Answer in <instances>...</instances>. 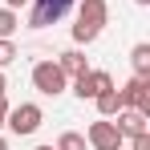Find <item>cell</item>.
<instances>
[{
  "label": "cell",
  "mask_w": 150,
  "mask_h": 150,
  "mask_svg": "<svg viewBox=\"0 0 150 150\" xmlns=\"http://www.w3.org/2000/svg\"><path fill=\"white\" fill-rule=\"evenodd\" d=\"M110 21V4L105 0H77V25H73V41L77 45H93L101 37V28Z\"/></svg>",
  "instance_id": "obj_1"
},
{
  "label": "cell",
  "mask_w": 150,
  "mask_h": 150,
  "mask_svg": "<svg viewBox=\"0 0 150 150\" xmlns=\"http://www.w3.org/2000/svg\"><path fill=\"white\" fill-rule=\"evenodd\" d=\"M41 122H45V114H41V105H37V101L8 105V118H4V126H8L16 138H28V134H37V130H41Z\"/></svg>",
  "instance_id": "obj_2"
},
{
  "label": "cell",
  "mask_w": 150,
  "mask_h": 150,
  "mask_svg": "<svg viewBox=\"0 0 150 150\" xmlns=\"http://www.w3.org/2000/svg\"><path fill=\"white\" fill-rule=\"evenodd\" d=\"M33 85H37V93L57 98V93H65V89H69V77L61 73V65H57V61H37V65H33Z\"/></svg>",
  "instance_id": "obj_3"
},
{
  "label": "cell",
  "mask_w": 150,
  "mask_h": 150,
  "mask_svg": "<svg viewBox=\"0 0 150 150\" xmlns=\"http://www.w3.org/2000/svg\"><path fill=\"white\" fill-rule=\"evenodd\" d=\"M33 4V12H28V28H49L57 25L69 8H73L77 0H28Z\"/></svg>",
  "instance_id": "obj_4"
},
{
  "label": "cell",
  "mask_w": 150,
  "mask_h": 150,
  "mask_svg": "<svg viewBox=\"0 0 150 150\" xmlns=\"http://www.w3.org/2000/svg\"><path fill=\"white\" fill-rule=\"evenodd\" d=\"M118 101L126 110H138L150 118V77H130L122 89H118Z\"/></svg>",
  "instance_id": "obj_5"
},
{
  "label": "cell",
  "mask_w": 150,
  "mask_h": 150,
  "mask_svg": "<svg viewBox=\"0 0 150 150\" xmlns=\"http://www.w3.org/2000/svg\"><path fill=\"white\" fill-rule=\"evenodd\" d=\"M101 89H114V77L105 73V69H85V73L73 77V93H77L81 101H93Z\"/></svg>",
  "instance_id": "obj_6"
},
{
  "label": "cell",
  "mask_w": 150,
  "mask_h": 150,
  "mask_svg": "<svg viewBox=\"0 0 150 150\" xmlns=\"http://www.w3.org/2000/svg\"><path fill=\"white\" fill-rule=\"evenodd\" d=\"M85 142H89L93 150H122V142H126V138L118 134V126L110 122V118H101V122H93V126H89Z\"/></svg>",
  "instance_id": "obj_7"
},
{
  "label": "cell",
  "mask_w": 150,
  "mask_h": 150,
  "mask_svg": "<svg viewBox=\"0 0 150 150\" xmlns=\"http://www.w3.org/2000/svg\"><path fill=\"white\" fill-rule=\"evenodd\" d=\"M114 118H118V134H122V138H134V134H142V130H146V114H138V110H118V114H114Z\"/></svg>",
  "instance_id": "obj_8"
},
{
  "label": "cell",
  "mask_w": 150,
  "mask_h": 150,
  "mask_svg": "<svg viewBox=\"0 0 150 150\" xmlns=\"http://www.w3.org/2000/svg\"><path fill=\"white\" fill-rule=\"evenodd\" d=\"M57 65H61V73H65V77H77V73H85V69H89L81 49H65L61 57H57Z\"/></svg>",
  "instance_id": "obj_9"
},
{
  "label": "cell",
  "mask_w": 150,
  "mask_h": 150,
  "mask_svg": "<svg viewBox=\"0 0 150 150\" xmlns=\"http://www.w3.org/2000/svg\"><path fill=\"white\" fill-rule=\"evenodd\" d=\"M93 101H98V114H101V118H114V114L122 110V101H118V85H114V89H101Z\"/></svg>",
  "instance_id": "obj_10"
},
{
  "label": "cell",
  "mask_w": 150,
  "mask_h": 150,
  "mask_svg": "<svg viewBox=\"0 0 150 150\" xmlns=\"http://www.w3.org/2000/svg\"><path fill=\"white\" fill-rule=\"evenodd\" d=\"M130 61H134V77H150V45H134L130 49Z\"/></svg>",
  "instance_id": "obj_11"
},
{
  "label": "cell",
  "mask_w": 150,
  "mask_h": 150,
  "mask_svg": "<svg viewBox=\"0 0 150 150\" xmlns=\"http://www.w3.org/2000/svg\"><path fill=\"white\" fill-rule=\"evenodd\" d=\"M53 150H89V142H85V134H77V130H65L61 138H57V146Z\"/></svg>",
  "instance_id": "obj_12"
},
{
  "label": "cell",
  "mask_w": 150,
  "mask_h": 150,
  "mask_svg": "<svg viewBox=\"0 0 150 150\" xmlns=\"http://www.w3.org/2000/svg\"><path fill=\"white\" fill-rule=\"evenodd\" d=\"M21 28V16H16V8H0V37H8L12 41V33Z\"/></svg>",
  "instance_id": "obj_13"
},
{
  "label": "cell",
  "mask_w": 150,
  "mask_h": 150,
  "mask_svg": "<svg viewBox=\"0 0 150 150\" xmlns=\"http://www.w3.org/2000/svg\"><path fill=\"white\" fill-rule=\"evenodd\" d=\"M16 57H21V49H16L8 37H0V69H4V65H12Z\"/></svg>",
  "instance_id": "obj_14"
},
{
  "label": "cell",
  "mask_w": 150,
  "mask_h": 150,
  "mask_svg": "<svg viewBox=\"0 0 150 150\" xmlns=\"http://www.w3.org/2000/svg\"><path fill=\"white\" fill-rule=\"evenodd\" d=\"M130 150H150V130L134 134V138H130Z\"/></svg>",
  "instance_id": "obj_15"
},
{
  "label": "cell",
  "mask_w": 150,
  "mask_h": 150,
  "mask_svg": "<svg viewBox=\"0 0 150 150\" xmlns=\"http://www.w3.org/2000/svg\"><path fill=\"white\" fill-rule=\"evenodd\" d=\"M4 118H8V98L0 93V126H4Z\"/></svg>",
  "instance_id": "obj_16"
},
{
  "label": "cell",
  "mask_w": 150,
  "mask_h": 150,
  "mask_svg": "<svg viewBox=\"0 0 150 150\" xmlns=\"http://www.w3.org/2000/svg\"><path fill=\"white\" fill-rule=\"evenodd\" d=\"M28 0H4V8H25Z\"/></svg>",
  "instance_id": "obj_17"
},
{
  "label": "cell",
  "mask_w": 150,
  "mask_h": 150,
  "mask_svg": "<svg viewBox=\"0 0 150 150\" xmlns=\"http://www.w3.org/2000/svg\"><path fill=\"white\" fill-rule=\"evenodd\" d=\"M4 89H8V81H4V73H0V93H4Z\"/></svg>",
  "instance_id": "obj_18"
},
{
  "label": "cell",
  "mask_w": 150,
  "mask_h": 150,
  "mask_svg": "<svg viewBox=\"0 0 150 150\" xmlns=\"http://www.w3.org/2000/svg\"><path fill=\"white\" fill-rule=\"evenodd\" d=\"M0 150H8V138H4V134H0Z\"/></svg>",
  "instance_id": "obj_19"
},
{
  "label": "cell",
  "mask_w": 150,
  "mask_h": 150,
  "mask_svg": "<svg viewBox=\"0 0 150 150\" xmlns=\"http://www.w3.org/2000/svg\"><path fill=\"white\" fill-rule=\"evenodd\" d=\"M134 4H138V8H146V4H150V0H134Z\"/></svg>",
  "instance_id": "obj_20"
},
{
  "label": "cell",
  "mask_w": 150,
  "mask_h": 150,
  "mask_svg": "<svg viewBox=\"0 0 150 150\" xmlns=\"http://www.w3.org/2000/svg\"><path fill=\"white\" fill-rule=\"evenodd\" d=\"M37 150H53V146H37Z\"/></svg>",
  "instance_id": "obj_21"
}]
</instances>
